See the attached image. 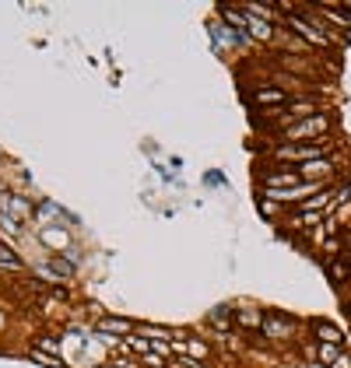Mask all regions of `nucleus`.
<instances>
[{"mask_svg":"<svg viewBox=\"0 0 351 368\" xmlns=\"http://www.w3.org/2000/svg\"><path fill=\"white\" fill-rule=\"evenodd\" d=\"M260 210L267 214V218H278V214H281L285 207H281V204H274V200H263V197H260Z\"/></svg>","mask_w":351,"mask_h":368,"instance_id":"nucleus-10","label":"nucleus"},{"mask_svg":"<svg viewBox=\"0 0 351 368\" xmlns=\"http://www.w3.org/2000/svg\"><path fill=\"white\" fill-rule=\"evenodd\" d=\"M250 102L271 112V109H278V106H288V102H291V95H288L285 88H278V84H260V88L253 91V95H250Z\"/></svg>","mask_w":351,"mask_h":368,"instance_id":"nucleus-2","label":"nucleus"},{"mask_svg":"<svg viewBox=\"0 0 351 368\" xmlns=\"http://www.w3.org/2000/svg\"><path fill=\"white\" fill-rule=\"evenodd\" d=\"M144 365H148V368H162V358L158 354H144Z\"/></svg>","mask_w":351,"mask_h":368,"instance_id":"nucleus-14","label":"nucleus"},{"mask_svg":"<svg viewBox=\"0 0 351 368\" xmlns=\"http://www.w3.org/2000/svg\"><path fill=\"white\" fill-rule=\"evenodd\" d=\"M337 172V165H334V158H316V162H306V165H299V175L306 179V182H324V179H330Z\"/></svg>","mask_w":351,"mask_h":368,"instance_id":"nucleus-3","label":"nucleus"},{"mask_svg":"<svg viewBox=\"0 0 351 368\" xmlns=\"http://www.w3.org/2000/svg\"><path fill=\"white\" fill-rule=\"evenodd\" d=\"M0 267H8V270H21V260L8 249V245L4 242H0Z\"/></svg>","mask_w":351,"mask_h":368,"instance_id":"nucleus-8","label":"nucleus"},{"mask_svg":"<svg viewBox=\"0 0 351 368\" xmlns=\"http://www.w3.org/2000/svg\"><path fill=\"white\" fill-rule=\"evenodd\" d=\"M316 358L327 361V365H334V361L341 358V347H337V344H319V347H316Z\"/></svg>","mask_w":351,"mask_h":368,"instance_id":"nucleus-7","label":"nucleus"},{"mask_svg":"<svg viewBox=\"0 0 351 368\" xmlns=\"http://www.w3.org/2000/svg\"><path fill=\"white\" fill-rule=\"evenodd\" d=\"M330 368H351V358H348V354H341V358H337Z\"/></svg>","mask_w":351,"mask_h":368,"instance_id":"nucleus-15","label":"nucleus"},{"mask_svg":"<svg viewBox=\"0 0 351 368\" xmlns=\"http://www.w3.org/2000/svg\"><path fill=\"white\" fill-rule=\"evenodd\" d=\"M309 368H319V365H309Z\"/></svg>","mask_w":351,"mask_h":368,"instance_id":"nucleus-16","label":"nucleus"},{"mask_svg":"<svg viewBox=\"0 0 351 368\" xmlns=\"http://www.w3.org/2000/svg\"><path fill=\"white\" fill-rule=\"evenodd\" d=\"M330 281H348V263H330Z\"/></svg>","mask_w":351,"mask_h":368,"instance_id":"nucleus-11","label":"nucleus"},{"mask_svg":"<svg viewBox=\"0 0 351 368\" xmlns=\"http://www.w3.org/2000/svg\"><path fill=\"white\" fill-rule=\"evenodd\" d=\"M334 130V116L330 112H316L309 119H299L295 127H288L274 137V144H330Z\"/></svg>","mask_w":351,"mask_h":368,"instance_id":"nucleus-1","label":"nucleus"},{"mask_svg":"<svg viewBox=\"0 0 351 368\" xmlns=\"http://www.w3.org/2000/svg\"><path fill=\"white\" fill-rule=\"evenodd\" d=\"M243 11H246V8H243ZM246 32H250L253 39H260V42H271V39H274V25H271L267 18H256V14L246 11Z\"/></svg>","mask_w":351,"mask_h":368,"instance_id":"nucleus-4","label":"nucleus"},{"mask_svg":"<svg viewBox=\"0 0 351 368\" xmlns=\"http://www.w3.org/2000/svg\"><path fill=\"white\" fill-rule=\"evenodd\" d=\"M263 333H267L271 341H288L295 330H291V323L281 319V316H263Z\"/></svg>","mask_w":351,"mask_h":368,"instance_id":"nucleus-5","label":"nucleus"},{"mask_svg":"<svg viewBox=\"0 0 351 368\" xmlns=\"http://www.w3.org/2000/svg\"><path fill=\"white\" fill-rule=\"evenodd\" d=\"M99 330H120V333H127V330H134V323H127V319H102Z\"/></svg>","mask_w":351,"mask_h":368,"instance_id":"nucleus-9","label":"nucleus"},{"mask_svg":"<svg viewBox=\"0 0 351 368\" xmlns=\"http://www.w3.org/2000/svg\"><path fill=\"white\" fill-rule=\"evenodd\" d=\"M186 354H190V358H208V347H204L200 341H190V344H186Z\"/></svg>","mask_w":351,"mask_h":368,"instance_id":"nucleus-12","label":"nucleus"},{"mask_svg":"<svg viewBox=\"0 0 351 368\" xmlns=\"http://www.w3.org/2000/svg\"><path fill=\"white\" fill-rule=\"evenodd\" d=\"M144 333H148V336H155V341H162V336H169V330H162V326H144Z\"/></svg>","mask_w":351,"mask_h":368,"instance_id":"nucleus-13","label":"nucleus"},{"mask_svg":"<svg viewBox=\"0 0 351 368\" xmlns=\"http://www.w3.org/2000/svg\"><path fill=\"white\" fill-rule=\"evenodd\" d=\"M313 330H316V336H319V344H337V347H341V341H344V333H341L334 323H324V319H319V323H313Z\"/></svg>","mask_w":351,"mask_h":368,"instance_id":"nucleus-6","label":"nucleus"}]
</instances>
